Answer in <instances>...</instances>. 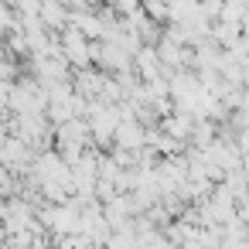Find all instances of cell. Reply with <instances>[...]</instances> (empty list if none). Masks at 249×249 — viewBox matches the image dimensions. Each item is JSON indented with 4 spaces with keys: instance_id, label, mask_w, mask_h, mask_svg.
Listing matches in <instances>:
<instances>
[{
    "instance_id": "1",
    "label": "cell",
    "mask_w": 249,
    "mask_h": 249,
    "mask_svg": "<svg viewBox=\"0 0 249 249\" xmlns=\"http://www.w3.org/2000/svg\"><path fill=\"white\" fill-rule=\"evenodd\" d=\"M140 137H143V133H140V126H137L133 120H123V126L116 130V143H120V147H140Z\"/></svg>"
}]
</instances>
